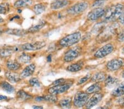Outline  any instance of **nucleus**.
<instances>
[{
    "label": "nucleus",
    "instance_id": "6ab92c4d",
    "mask_svg": "<svg viewBox=\"0 0 124 109\" xmlns=\"http://www.w3.org/2000/svg\"><path fill=\"white\" fill-rule=\"evenodd\" d=\"M46 22L45 21L41 20V21H40L37 24L33 25V26H32L31 27L28 29V33H34L36 32H38V31L40 30L45 26L46 25Z\"/></svg>",
    "mask_w": 124,
    "mask_h": 109
},
{
    "label": "nucleus",
    "instance_id": "5701e85b",
    "mask_svg": "<svg viewBox=\"0 0 124 109\" xmlns=\"http://www.w3.org/2000/svg\"><path fill=\"white\" fill-rule=\"evenodd\" d=\"M83 62H77V63H73V64L69 65V66L67 67L66 69L68 71H69V72H76L81 70L83 68Z\"/></svg>",
    "mask_w": 124,
    "mask_h": 109
},
{
    "label": "nucleus",
    "instance_id": "dca6fc26",
    "mask_svg": "<svg viewBox=\"0 0 124 109\" xmlns=\"http://www.w3.org/2000/svg\"><path fill=\"white\" fill-rule=\"evenodd\" d=\"M15 52H16L15 46L4 47L0 49V57L2 58H6L11 56Z\"/></svg>",
    "mask_w": 124,
    "mask_h": 109
},
{
    "label": "nucleus",
    "instance_id": "de8ad7c7",
    "mask_svg": "<svg viewBox=\"0 0 124 109\" xmlns=\"http://www.w3.org/2000/svg\"><path fill=\"white\" fill-rule=\"evenodd\" d=\"M1 67H0V72H1Z\"/></svg>",
    "mask_w": 124,
    "mask_h": 109
},
{
    "label": "nucleus",
    "instance_id": "a211bd4d",
    "mask_svg": "<svg viewBox=\"0 0 124 109\" xmlns=\"http://www.w3.org/2000/svg\"><path fill=\"white\" fill-rule=\"evenodd\" d=\"M111 95L115 97H120L124 95V82L120 83L112 91Z\"/></svg>",
    "mask_w": 124,
    "mask_h": 109
},
{
    "label": "nucleus",
    "instance_id": "4be33fe9",
    "mask_svg": "<svg viewBox=\"0 0 124 109\" xmlns=\"http://www.w3.org/2000/svg\"><path fill=\"white\" fill-rule=\"evenodd\" d=\"M33 3V0H18L14 4V6L17 8L27 7L32 5Z\"/></svg>",
    "mask_w": 124,
    "mask_h": 109
},
{
    "label": "nucleus",
    "instance_id": "72a5a7b5",
    "mask_svg": "<svg viewBox=\"0 0 124 109\" xmlns=\"http://www.w3.org/2000/svg\"><path fill=\"white\" fill-rule=\"evenodd\" d=\"M91 74H87V75H85V77H83L82 78L80 79V80L78 81V84L81 85V84H83V83H85V82H87L89 78H91Z\"/></svg>",
    "mask_w": 124,
    "mask_h": 109
},
{
    "label": "nucleus",
    "instance_id": "9d476101",
    "mask_svg": "<svg viewBox=\"0 0 124 109\" xmlns=\"http://www.w3.org/2000/svg\"><path fill=\"white\" fill-rule=\"evenodd\" d=\"M105 10L101 7H95L88 14L87 18L90 21H95L104 16Z\"/></svg>",
    "mask_w": 124,
    "mask_h": 109
},
{
    "label": "nucleus",
    "instance_id": "9b49d317",
    "mask_svg": "<svg viewBox=\"0 0 124 109\" xmlns=\"http://www.w3.org/2000/svg\"><path fill=\"white\" fill-rule=\"evenodd\" d=\"M104 95L101 93H96L91 98L88 100L87 103L85 105V108L87 109H91L98 104L103 99Z\"/></svg>",
    "mask_w": 124,
    "mask_h": 109
},
{
    "label": "nucleus",
    "instance_id": "58836bf2",
    "mask_svg": "<svg viewBox=\"0 0 124 109\" xmlns=\"http://www.w3.org/2000/svg\"><path fill=\"white\" fill-rule=\"evenodd\" d=\"M35 100L37 101L38 102H42V101H44V96H37V98L35 99Z\"/></svg>",
    "mask_w": 124,
    "mask_h": 109
},
{
    "label": "nucleus",
    "instance_id": "a878e982",
    "mask_svg": "<svg viewBox=\"0 0 124 109\" xmlns=\"http://www.w3.org/2000/svg\"><path fill=\"white\" fill-rule=\"evenodd\" d=\"M119 82V80L116 78L109 76L106 77L105 79V86L108 87H112L116 86Z\"/></svg>",
    "mask_w": 124,
    "mask_h": 109
},
{
    "label": "nucleus",
    "instance_id": "aec40b11",
    "mask_svg": "<svg viewBox=\"0 0 124 109\" xmlns=\"http://www.w3.org/2000/svg\"><path fill=\"white\" fill-rule=\"evenodd\" d=\"M107 75L103 72H99L95 73L93 76L91 77L92 82L95 83H99L105 80Z\"/></svg>",
    "mask_w": 124,
    "mask_h": 109
},
{
    "label": "nucleus",
    "instance_id": "bb28decb",
    "mask_svg": "<svg viewBox=\"0 0 124 109\" xmlns=\"http://www.w3.org/2000/svg\"><path fill=\"white\" fill-rule=\"evenodd\" d=\"M72 99L70 97H67L61 99L59 102V106L63 109H70L71 107Z\"/></svg>",
    "mask_w": 124,
    "mask_h": 109
},
{
    "label": "nucleus",
    "instance_id": "2f4dec72",
    "mask_svg": "<svg viewBox=\"0 0 124 109\" xmlns=\"http://www.w3.org/2000/svg\"><path fill=\"white\" fill-rule=\"evenodd\" d=\"M29 83L31 86L38 88L40 87V83L37 78H31L29 79Z\"/></svg>",
    "mask_w": 124,
    "mask_h": 109
},
{
    "label": "nucleus",
    "instance_id": "0eeeda50",
    "mask_svg": "<svg viewBox=\"0 0 124 109\" xmlns=\"http://www.w3.org/2000/svg\"><path fill=\"white\" fill-rule=\"evenodd\" d=\"M22 50L35 51L43 49L46 46L45 41H35V42L26 43L21 45Z\"/></svg>",
    "mask_w": 124,
    "mask_h": 109
},
{
    "label": "nucleus",
    "instance_id": "f03ea898",
    "mask_svg": "<svg viewBox=\"0 0 124 109\" xmlns=\"http://www.w3.org/2000/svg\"><path fill=\"white\" fill-rule=\"evenodd\" d=\"M81 39V34L80 32H75L67 35L59 41V45L63 47H70L76 44Z\"/></svg>",
    "mask_w": 124,
    "mask_h": 109
},
{
    "label": "nucleus",
    "instance_id": "ea45409f",
    "mask_svg": "<svg viewBox=\"0 0 124 109\" xmlns=\"http://www.w3.org/2000/svg\"><path fill=\"white\" fill-rule=\"evenodd\" d=\"M8 98L7 96L2 95H0V100H7Z\"/></svg>",
    "mask_w": 124,
    "mask_h": 109
},
{
    "label": "nucleus",
    "instance_id": "f3484780",
    "mask_svg": "<svg viewBox=\"0 0 124 109\" xmlns=\"http://www.w3.org/2000/svg\"><path fill=\"white\" fill-rule=\"evenodd\" d=\"M6 66L9 71H16L21 68V65L20 62L17 60L9 59L6 62Z\"/></svg>",
    "mask_w": 124,
    "mask_h": 109
},
{
    "label": "nucleus",
    "instance_id": "2eb2a0df",
    "mask_svg": "<svg viewBox=\"0 0 124 109\" xmlns=\"http://www.w3.org/2000/svg\"><path fill=\"white\" fill-rule=\"evenodd\" d=\"M69 3V0H55L51 3L50 8L52 9H59L67 6Z\"/></svg>",
    "mask_w": 124,
    "mask_h": 109
},
{
    "label": "nucleus",
    "instance_id": "393cba45",
    "mask_svg": "<svg viewBox=\"0 0 124 109\" xmlns=\"http://www.w3.org/2000/svg\"><path fill=\"white\" fill-rule=\"evenodd\" d=\"M0 86L4 91H5L6 92L8 93V94L13 93L15 91V88L6 81L2 82L0 84Z\"/></svg>",
    "mask_w": 124,
    "mask_h": 109
},
{
    "label": "nucleus",
    "instance_id": "c756f323",
    "mask_svg": "<svg viewBox=\"0 0 124 109\" xmlns=\"http://www.w3.org/2000/svg\"><path fill=\"white\" fill-rule=\"evenodd\" d=\"M31 57L28 53H23L18 58V61L20 63H28L31 62Z\"/></svg>",
    "mask_w": 124,
    "mask_h": 109
},
{
    "label": "nucleus",
    "instance_id": "473e14b6",
    "mask_svg": "<svg viewBox=\"0 0 124 109\" xmlns=\"http://www.w3.org/2000/svg\"><path fill=\"white\" fill-rule=\"evenodd\" d=\"M9 11V6L6 3H0V14H5Z\"/></svg>",
    "mask_w": 124,
    "mask_h": 109
},
{
    "label": "nucleus",
    "instance_id": "b1692460",
    "mask_svg": "<svg viewBox=\"0 0 124 109\" xmlns=\"http://www.w3.org/2000/svg\"><path fill=\"white\" fill-rule=\"evenodd\" d=\"M101 90V85L99 84V83H95L86 89L85 92L88 94H94V93H98Z\"/></svg>",
    "mask_w": 124,
    "mask_h": 109
},
{
    "label": "nucleus",
    "instance_id": "39448f33",
    "mask_svg": "<svg viewBox=\"0 0 124 109\" xmlns=\"http://www.w3.org/2000/svg\"><path fill=\"white\" fill-rule=\"evenodd\" d=\"M88 3L86 2H78L72 6L70 7L67 9V13L71 15H78L85 11L88 8Z\"/></svg>",
    "mask_w": 124,
    "mask_h": 109
},
{
    "label": "nucleus",
    "instance_id": "7ed1b4c3",
    "mask_svg": "<svg viewBox=\"0 0 124 109\" xmlns=\"http://www.w3.org/2000/svg\"><path fill=\"white\" fill-rule=\"evenodd\" d=\"M117 31L116 24H113L111 26L105 28L98 35L97 39L99 42L103 43L109 40L113 35H115Z\"/></svg>",
    "mask_w": 124,
    "mask_h": 109
},
{
    "label": "nucleus",
    "instance_id": "79ce46f5",
    "mask_svg": "<svg viewBox=\"0 0 124 109\" xmlns=\"http://www.w3.org/2000/svg\"><path fill=\"white\" fill-rule=\"evenodd\" d=\"M47 61H48V62H51V59H52V58H51V55H49V56H47Z\"/></svg>",
    "mask_w": 124,
    "mask_h": 109
},
{
    "label": "nucleus",
    "instance_id": "f257e3e1",
    "mask_svg": "<svg viewBox=\"0 0 124 109\" xmlns=\"http://www.w3.org/2000/svg\"><path fill=\"white\" fill-rule=\"evenodd\" d=\"M124 12V6L121 4L112 6L105 11L104 15L105 22H115L118 19Z\"/></svg>",
    "mask_w": 124,
    "mask_h": 109
},
{
    "label": "nucleus",
    "instance_id": "c03bdc74",
    "mask_svg": "<svg viewBox=\"0 0 124 109\" xmlns=\"http://www.w3.org/2000/svg\"><path fill=\"white\" fill-rule=\"evenodd\" d=\"M121 104L123 105V106H124V100H123V102H121Z\"/></svg>",
    "mask_w": 124,
    "mask_h": 109
},
{
    "label": "nucleus",
    "instance_id": "4468645a",
    "mask_svg": "<svg viewBox=\"0 0 124 109\" xmlns=\"http://www.w3.org/2000/svg\"><path fill=\"white\" fill-rule=\"evenodd\" d=\"M5 77L9 82L12 83H16L21 80L20 74L15 72V71H6L5 73Z\"/></svg>",
    "mask_w": 124,
    "mask_h": 109
},
{
    "label": "nucleus",
    "instance_id": "1a4fd4ad",
    "mask_svg": "<svg viewBox=\"0 0 124 109\" xmlns=\"http://www.w3.org/2000/svg\"><path fill=\"white\" fill-rule=\"evenodd\" d=\"M80 53H81V49L79 47H76L70 49L64 55V61L67 62H71L79 56Z\"/></svg>",
    "mask_w": 124,
    "mask_h": 109
},
{
    "label": "nucleus",
    "instance_id": "cd10ccee",
    "mask_svg": "<svg viewBox=\"0 0 124 109\" xmlns=\"http://www.w3.org/2000/svg\"><path fill=\"white\" fill-rule=\"evenodd\" d=\"M46 6L44 3L37 4L33 7V11L35 13V15H39L45 12Z\"/></svg>",
    "mask_w": 124,
    "mask_h": 109
},
{
    "label": "nucleus",
    "instance_id": "49530a36",
    "mask_svg": "<svg viewBox=\"0 0 124 109\" xmlns=\"http://www.w3.org/2000/svg\"><path fill=\"white\" fill-rule=\"evenodd\" d=\"M122 77H123V78H124V71H123V74H122Z\"/></svg>",
    "mask_w": 124,
    "mask_h": 109
},
{
    "label": "nucleus",
    "instance_id": "c9c22d12",
    "mask_svg": "<svg viewBox=\"0 0 124 109\" xmlns=\"http://www.w3.org/2000/svg\"><path fill=\"white\" fill-rule=\"evenodd\" d=\"M66 80L63 78H61L57 80H56L53 83V86H56V85H59V84H65V83H66Z\"/></svg>",
    "mask_w": 124,
    "mask_h": 109
},
{
    "label": "nucleus",
    "instance_id": "4c0bfd02",
    "mask_svg": "<svg viewBox=\"0 0 124 109\" xmlns=\"http://www.w3.org/2000/svg\"><path fill=\"white\" fill-rule=\"evenodd\" d=\"M118 20H119V22L122 24H124V12L121 14V15L119 17V18H118Z\"/></svg>",
    "mask_w": 124,
    "mask_h": 109
},
{
    "label": "nucleus",
    "instance_id": "f8f14e48",
    "mask_svg": "<svg viewBox=\"0 0 124 109\" xmlns=\"http://www.w3.org/2000/svg\"><path fill=\"white\" fill-rule=\"evenodd\" d=\"M124 65L123 61L121 59H113L109 61L107 63L106 67L108 71H117L121 68Z\"/></svg>",
    "mask_w": 124,
    "mask_h": 109
},
{
    "label": "nucleus",
    "instance_id": "c85d7f7f",
    "mask_svg": "<svg viewBox=\"0 0 124 109\" xmlns=\"http://www.w3.org/2000/svg\"><path fill=\"white\" fill-rule=\"evenodd\" d=\"M17 98L22 101H26L32 98V96L23 90L18 91L17 93Z\"/></svg>",
    "mask_w": 124,
    "mask_h": 109
},
{
    "label": "nucleus",
    "instance_id": "7c9ffc66",
    "mask_svg": "<svg viewBox=\"0 0 124 109\" xmlns=\"http://www.w3.org/2000/svg\"><path fill=\"white\" fill-rule=\"evenodd\" d=\"M44 101L54 103L57 101V97L56 96V95L50 94V95L44 96Z\"/></svg>",
    "mask_w": 124,
    "mask_h": 109
},
{
    "label": "nucleus",
    "instance_id": "ddd939ff",
    "mask_svg": "<svg viewBox=\"0 0 124 109\" xmlns=\"http://www.w3.org/2000/svg\"><path fill=\"white\" fill-rule=\"evenodd\" d=\"M35 68L36 66L34 63H31V65H29L28 66L25 67L20 74L21 78H25L31 76L34 72Z\"/></svg>",
    "mask_w": 124,
    "mask_h": 109
},
{
    "label": "nucleus",
    "instance_id": "a18cd8bd",
    "mask_svg": "<svg viewBox=\"0 0 124 109\" xmlns=\"http://www.w3.org/2000/svg\"><path fill=\"white\" fill-rule=\"evenodd\" d=\"M2 33H3V31L1 30H0V35H1Z\"/></svg>",
    "mask_w": 124,
    "mask_h": 109
},
{
    "label": "nucleus",
    "instance_id": "37998d69",
    "mask_svg": "<svg viewBox=\"0 0 124 109\" xmlns=\"http://www.w3.org/2000/svg\"><path fill=\"white\" fill-rule=\"evenodd\" d=\"M4 22V19L2 18V17L0 16V24Z\"/></svg>",
    "mask_w": 124,
    "mask_h": 109
},
{
    "label": "nucleus",
    "instance_id": "e433bc0d",
    "mask_svg": "<svg viewBox=\"0 0 124 109\" xmlns=\"http://www.w3.org/2000/svg\"><path fill=\"white\" fill-rule=\"evenodd\" d=\"M117 39L120 42H123V41H124V30L121 31L119 34H118Z\"/></svg>",
    "mask_w": 124,
    "mask_h": 109
},
{
    "label": "nucleus",
    "instance_id": "423d86ee",
    "mask_svg": "<svg viewBox=\"0 0 124 109\" xmlns=\"http://www.w3.org/2000/svg\"><path fill=\"white\" fill-rule=\"evenodd\" d=\"M114 46L111 44H108L104 45L101 47L99 50L96 51L94 53V57L97 58H103L108 55L110 54L114 50Z\"/></svg>",
    "mask_w": 124,
    "mask_h": 109
},
{
    "label": "nucleus",
    "instance_id": "20e7f679",
    "mask_svg": "<svg viewBox=\"0 0 124 109\" xmlns=\"http://www.w3.org/2000/svg\"><path fill=\"white\" fill-rule=\"evenodd\" d=\"M89 94L86 92H78L75 94L73 99V105L76 108H82L85 105L89 99Z\"/></svg>",
    "mask_w": 124,
    "mask_h": 109
},
{
    "label": "nucleus",
    "instance_id": "6e6552de",
    "mask_svg": "<svg viewBox=\"0 0 124 109\" xmlns=\"http://www.w3.org/2000/svg\"><path fill=\"white\" fill-rule=\"evenodd\" d=\"M71 86V84L67 83H65V84L56 85V86H54L48 89V92L49 94L56 95L66 92L70 88Z\"/></svg>",
    "mask_w": 124,
    "mask_h": 109
},
{
    "label": "nucleus",
    "instance_id": "a19ab883",
    "mask_svg": "<svg viewBox=\"0 0 124 109\" xmlns=\"http://www.w3.org/2000/svg\"><path fill=\"white\" fill-rule=\"evenodd\" d=\"M33 108H34V109H43V107L41 106H33Z\"/></svg>",
    "mask_w": 124,
    "mask_h": 109
},
{
    "label": "nucleus",
    "instance_id": "412c9836",
    "mask_svg": "<svg viewBox=\"0 0 124 109\" xmlns=\"http://www.w3.org/2000/svg\"><path fill=\"white\" fill-rule=\"evenodd\" d=\"M6 33L9 35H13L16 36H22L27 34L28 33L27 30L24 29H8Z\"/></svg>",
    "mask_w": 124,
    "mask_h": 109
},
{
    "label": "nucleus",
    "instance_id": "f704fd0d",
    "mask_svg": "<svg viewBox=\"0 0 124 109\" xmlns=\"http://www.w3.org/2000/svg\"><path fill=\"white\" fill-rule=\"evenodd\" d=\"M106 0H95L92 5L93 7H99L104 3Z\"/></svg>",
    "mask_w": 124,
    "mask_h": 109
}]
</instances>
